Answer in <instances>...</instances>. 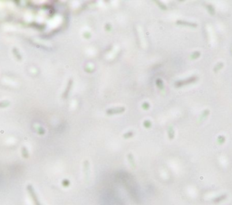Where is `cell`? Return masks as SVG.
<instances>
[{
	"mask_svg": "<svg viewBox=\"0 0 232 205\" xmlns=\"http://www.w3.org/2000/svg\"><path fill=\"white\" fill-rule=\"evenodd\" d=\"M177 24H189L191 27H197V24H189V23H183V22H177Z\"/></svg>",
	"mask_w": 232,
	"mask_h": 205,
	"instance_id": "3957f363",
	"label": "cell"
},
{
	"mask_svg": "<svg viewBox=\"0 0 232 205\" xmlns=\"http://www.w3.org/2000/svg\"><path fill=\"white\" fill-rule=\"evenodd\" d=\"M132 133H128V134H125L124 137H132Z\"/></svg>",
	"mask_w": 232,
	"mask_h": 205,
	"instance_id": "5b68a950",
	"label": "cell"
},
{
	"mask_svg": "<svg viewBox=\"0 0 232 205\" xmlns=\"http://www.w3.org/2000/svg\"><path fill=\"white\" fill-rule=\"evenodd\" d=\"M124 110V108H117V109H115V110H108V114H110V112H115L114 114H118V113L120 112H122Z\"/></svg>",
	"mask_w": 232,
	"mask_h": 205,
	"instance_id": "7a4b0ae2",
	"label": "cell"
},
{
	"mask_svg": "<svg viewBox=\"0 0 232 205\" xmlns=\"http://www.w3.org/2000/svg\"><path fill=\"white\" fill-rule=\"evenodd\" d=\"M173 130H172V127H170L169 128V137H170V139H172L173 138Z\"/></svg>",
	"mask_w": 232,
	"mask_h": 205,
	"instance_id": "277c9868",
	"label": "cell"
},
{
	"mask_svg": "<svg viewBox=\"0 0 232 205\" xmlns=\"http://www.w3.org/2000/svg\"><path fill=\"white\" fill-rule=\"evenodd\" d=\"M27 189H28V191H30V193H31V195H32V198H33V200H34V202H35V205H41V204H40V202H38V200H37V198H36V195H35V191H34V190H33V188H32L31 186H28Z\"/></svg>",
	"mask_w": 232,
	"mask_h": 205,
	"instance_id": "6da1fadb",
	"label": "cell"
}]
</instances>
